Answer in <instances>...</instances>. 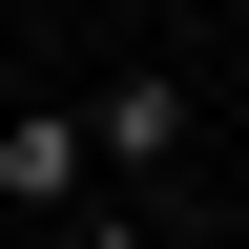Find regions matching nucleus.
<instances>
[{
  "label": "nucleus",
  "instance_id": "nucleus-3",
  "mask_svg": "<svg viewBox=\"0 0 249 249\" xmlns=\"http://www.w3.org/2000/svg\"><path fill=\"white\" fill-rule=\"evenodd\" d=\"M83 249H229V229H124V208H104V229H83Z\"/></svg>",
  "mask_w": 249,
  "mask_h": 249
},
{
  "label": "nucleus",
  "instance_id": "nucleus-1",
  "mask_svg": "<svg viewBox=\"0 0 249 249\" xmlns=\"http://www.w3.org/2000/svg\"><path fill=\"white\" fill-rule=\"evenodd\" d=\"M83 145H104V166L145 187V166H166V145H187V83H166V62H124L104 104H83Z\"/></svg>",
  "mask_w": 249,
  "mask_h": 249
},
{
  "label": "nucleus",
  "instance_id": "nucleus-2",
  "mask_svg": "<svg viewBox=\"0 0 249 249\" xmlns=\"http://www.w3.org/2000/svg\"><path fill=\"white\" fill-rule=\"evenodd\" d=\"M0 187H21V208H83V187H104L83 104H21V124H0Z\"/></svg>",
  "mask_w": 249,
  "mask_h": 249
}]
</instances>
